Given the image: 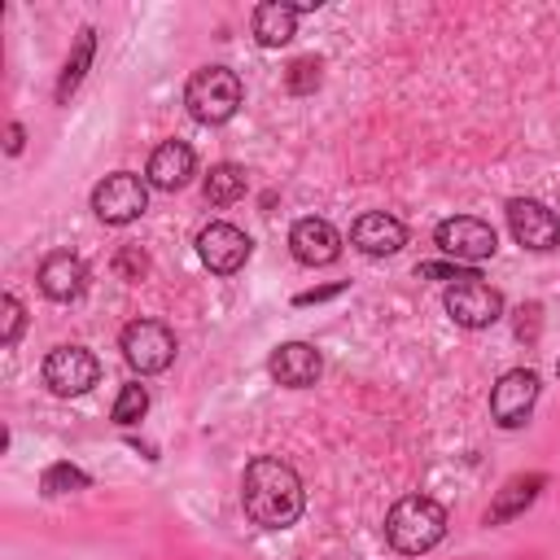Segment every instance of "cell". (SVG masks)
<instances>
[{
    "label": "cell",
    "instance_id": "6da1fadb",
    "mask_svg": "<svg viewBox=\"0 0 560 560\" xmlns=\"http://www.w3.org/2000/svg\"><path fill=\"white\" fill-rule=\"evenodd\" d=\"M302 477L276 459V455H258L245 464V477H241V508L254 525L262 529H289L298 516H302Z\"/></svg>",
    "mask_w": 560,
    "mask_h": 560
},
{
    "label": "cell",
    "instance_id": "7a4b0ae2",
    "mask_svg": "<svg viewBox=\"0 0 560 560\" xmlns=\"http://www.w3.org/2000/svg\"><path fill=\"white\" fill-rule=\"evenodd\" d=\"M442 534H446V512H442V503H433L424 494L398 499L385 516V538L402 556H424L429 547L442 542Z\"/></svg>",
    "mask_w": 560,
    "mask_h": 560
},
{
    "label": "cell",
    "instance_id": "3957f363",
    "mask_svg": "<svg viewBox=\"0 0 560 560\" xmlns=\"http://www.w3.org/2000/svg\"><path fill=\"white\" fill-rule=\"evenodd\" d=\"M184 105L206 127L228 122L241 109V79H236V70H228V66H201L188 79V88H184Z\"/></svg>",
    "mask_w": 560,
    "mask_h": 560
},
{
    "label": "cell",
    "instance_id": "277c9868",
    "mask_svg": "<svg viewBox=\"0 0 560 560\" xmlns=\"http://www.w3.org/2000/svg\"><path fill=\"white\" fill-rule=\"evenodd\" d=\"M92 210H96V219L109 223V228L136 223V219L149 210V179H140V175H131V171L105 175V179L92 188Z\"/></svg>",
    "mask_w": 560,
    "mask_h": 560
},
{
    "label": "cell",
    "instance_id": "5b68a950",
    "mask_svg": "<svg viewBox=\"0 0 560 560\" xmlns=\"http://www.w3.org/2000/svg\"><path fill=\"white\" fill-rule=\"evenodd\" d=\"M122 359L140 372V376H153V372H166L171 359H175V332L158 319H131L122 328Z\"/></svg>",
    "mask_w": 560,
    "mask_h": 560
},
{
    "label": "cell",
    "instance_id": "8992f818",
    "mask_svg": "<svg viewBox=\"0 0 560 560\" xmlns=\"http://www.w3.org/2000/svg\"><path fill=\"white\" fill-rule=\"evenodd\" d=\"M96 381H101V363H96L92 350H83V346H57V350H48V359H44V385L57 398H79Z\"/></svg>",
    "mask_w": 560,
    "mask_h": 560
},
{
    "label": "cell",
    "instance_id": "52a82bcc",
    "mask_svg": "<svg viewBox=\"0 0 560 560\" xmlns=\"http://www.w3.org/2000/svg\"><path fill=\"white\" fill-rule=\"evenodd\" d=\"M433 245L442 254H451L455 262H481L499 249V236L486 219H472V214H455V219H442L433 228Z\"/></svg>",
    "mask_w": 560,
    "mask_h": 560
},
{
    "label": "cell",
    "instance_id": "ba28073f",
    "mask_svg": "<svg viewBox=\"0 0 560 560\" xmlns=\"http://www.w3.org/2000/svg\"><path fill=\"white\" fill-rule=\"evenodd\" d=\"M446 315L459 324V328H490L499 315H503V293L490 289L477 271L468 280H455L446 289Z\"/></svg>",
    "mask_w": 560,
    "mask_h": 560
},
{
    "label": "cell",
    "instance_id": "9c48e42d",
    "mask_svg": "<svg viewBox=\"0 0 560 560\" xmlns=\"http://www.w3.org/2000/svg\"><path fill=\"white\" fill-rule=\"evenodd\" d=\"M534 398H538V372H529V368L503 372L499 385H494V394H490V416H494V424L521 429V424L529 420V411H534Z\"/></svg>",
    "mask_w": 560,
    "mask_h": 560
},
{
    "label": "cell",
    "instance_id": "30bf717a",
    "mask_svg": "<svg viewBox=\"0 0 560 560\" xmlns=\"http://www.w3.org/2000/svg\"><path fill=\"white\" fill-rule=\"evenodd\" d=\"M508 228H512L516 245L538 249V254L560 241V219H556V210H547V206L534 201V197H512V201H508Z\"/></svg>",
    "mask_w": 560,
    "mask_h": 560
},
{
    "label": "cell",
    "instance_id": "8fae6325",
    "mask_svg": "<svg viewBox=\"0 0 560 560\" xmlns=\"http://www.w3.org/2000/svg\"><path fill=\"white\" fill-rule=\"evenodd\" d=\"M249 236L236 228V223H210V228H201V236H197V258L214 271V276H232V271H241L245 267V258H249Z\"/></svg>",
    "mask_w": 560,
    "mask_h": 560
},
{
    "label": "cell",
    "instance_id": "7c38bea8",
    "mask_svg": "<svg viewBox=\"0 0 560 560\" xmlns=\"http://www.w3.org/2000/svg\"><path fill=\"white\" fill-rule=\"evenodd\" d=\"M289 249H293V258L306 262V267H328V262H337V254H341V236H337V228H332L328 219L306 214V219H298V223L289 228Z\"/></svg>",
    "mask_w": 560,
    "mask_h": 560
},
{
    "label": "cell",
    "instance_id": "4fadbf2b",
    "mask_svg": "<svg viewBox=\"0 0 560 560\" xmlns=\"http://www.w3.org/2000/svg\"><path fill=\"white\" fill-rule=\"evenodd\" d=\"M267 372H271V381H276V385L306 389V385H315V381H319L324 359H319V350H315L311 341H284V346H276V350H271Z\"/></svg>",
    "mask_w": 560,
    "mask_h": 560
},
{
    "label": "cell",
    "instance_id": "5bb4252c",
    "mask_svg": "<svg viewBox=\"0 0 560 560\" xmlns=\"http://www.w3.org/2000/svg\"><path fill=\"white\" fill-rule=\"evenodd\" d=\"M350 241H354V249H363L372 258H385V254H398L407 245V228L385 210H368V214L354 219Z\"/></svg>",
    "mask_w": 560,
    "mask_h": 560
},
{
    "label": "cell",
    "instance_id": "9a60e30c",
    "mask_svg": "<svg viewBox=\"0 0 560 560\" xmlns=\"http://www.w3.org/2000/svg\"><path fill=\"white\" fill-rule=\"evenodd\" d=\"M39 289H44V298H52V302H74L83 289H88V267L74 258V254H66V249H57V254H48L44 262H39Z\"/></svg>",
    "mask_w": 560,
    "mask_h": 560
},
{
    "label": "cell",
    "instance_id": "2e32d148",
    "mask_svg": "<svg viewBox=\"0 0 560 560\" xmlns=\"http://www.w3.org/2000/svg\"><path fill=\"white\" fill-rule=\"evenodd\" d=\"M192 166H197V158H192V149L184 140H162L153 149V158H149L144 179L153 188H162V192H175V188H184L192 179Z\"/></svg>",
    "mask_w": 560,
    "mask_h": 560
},
{
    "label": "cell",
    "instance_id": "e0dca14e",
    "mask_svg": "<svg viewBox=\"0 0 560 560\" xmlns=\"http://www.w3.org/2000/svg\"><path fill=\"white\" fill-rule=\"evenodd\" d=\"M249 26H254V39H258L262 48H280V44H289V39L298 35V4L262 0V4L254 9Z\"/></svg>",
    "mask_w": 560,
    "mask_h": 560
},
{
    "label": "cell",
    "instance_id": "ac0fdd59",
    "mask_svg": "<svg viewBox=\"0 0 560 560\" xmlns=\"http://www.w3.org/2000/svg\"><path fill=\"white\" fill-rule=\"evenodd\" d=\"M542 472H525V477H512L499 494H494V503L486 508V525H503V521H512V516H521L534 499H538V490H542Z\"/></svg>",
    "mask_w": 560,
    "mask_h": 560
},
{
    "label": "cell",
    "instance_id": "d6986e66",
    "mask_svg": "<svg viewBox=\"0 0 560 560\" xmlns=\"http://www.w3.org/2000/svg\"><path fill=\"white\" fill-rule=\"evenodd\" d=\"M245 188H249V175H245V166H236V162L210 166V175H206V184H201V192H206L210 206H232V201L245 197Z\"/></svg>",
    "mask_w": 560,
    "mask_h": 560
},
{
    "label": "cell",
    "instance_id": "ffe728a7",
    "mask_svg": "<svg viewBox=\"0 0 560 560\" xmlns=\"http://www.w3.org/2000/svg\"><path fill=\"white\" fill-rule=\"evenodd\" d=\"M92 52H96V31H92V26H79V35H74V52L66 57V70H61V79H57V101H61V105H66L70 92L83 83L88 66H92Z\"/></svg>",
    "mask_w": 560,
    "mask_h": 560
},
{
    "label": "cell",
    "instance_id": "44dd1931",
    "mask_svg": "<svg viewBox=\"0 0 560 560\" xmlns=\"http://www.w3.org/2000/svg\"><path fill=\"white\" fill-rule=\"evenodd\" d=\"M319 79H324L319 57H298V61H289V70H284V92H289V96H311V92L319 88Z\"/></svg>",
    "mask_w": 560,
    "mask_h": 560
},
{
    "label": "cell",
    "instance_id": "7402d4cb",
    "mask_svg": "<svg viewBox=\"0 0 560 560\" xmlns=\"http://www.w3.org/2000/svg\"><path fill=\"white\" fill-rule=\"evenodd\" d=\"M39 490H44V494H74V490H88V472H79L74 464H52V468H44Z\"/></svg>",
    "mask_w": 560,
    "mask_h": 560
},
{
    "label": "cell",
    "instance_id": "603a6c76",
    "mask_svg": "<svg viewBox=\"0 0 560 560\" xmlns=\"http://www.w3.org/2000/svg\"><path fill=\"white\" fill-rule=\"evenodd\" d=\"M144 411H149V394H144V385H136V381H131V385H122V389H118V398H114V411H109V416H114L118 424H136Z\"/></svg>",
    "mask_w": 560,
    "mask_h": 560
},
{
    "label": "cell",
    "instance_id": "cb8c5ba5",
    "mask_svg": "<svg viewBox=\"0 0 560 560\" xmlns=\"http://www.w3.org/2000/svg\"><path fill=\"white\" fill-rule=\"evenodd\" d=\"M22 332V302L13 293L0 298V346H13Z\"/></svg>",
    "mask_w": 560,
    "mask_h": 560
},
{
    "label": "cell",
    "instance_id": "d4e9b609",
    "mask_svg": "<svg viewBox=\"0 0 560 560\" xmlns=\"http://www.w3.org/2000/svg\"><path fill=\"white\" fill-rule=\"evenodd\" d=\"M114 271H118L122 280H140V276L149 271V258H144L140 249H131V245H127V249H118V258H114Z\"/></svg>",
    "mask_w": 560,
    "mask_h": 560
},
{
    "label": "cell",
    "instance_id": "484cf974",
    "mask_svg": "<svg viewBox=\"0 0 560 560\" xmlns=\"http://www.w3.org/2000/svg\"><path fill=\"white\" fill-rule=\"evenodd\" d=\"M416 276H429V280H468L472 271H459V267H451V262H420Z\"/></svg>",
    "mask_w": 560,
    "mask_h": 560
},
{
    "label": "cell",
    "instance_id": "4316f807",
    "mask_svg": "<svg viewBox=\"0 0 560 560\" xmlns=\"http://www.w3.org/2000/svg\"><path fill=\"white\" fill-rule=\"evenodd\" d=\"M22 140H26L22 122H9V131H4V149H9V153H22Z\"/></svg>",
    "mask_w": 560,
    "mask_h": 560
},
{
    "label": "cell",
    "instance_id": "83f0119b",
    "mask_svg": "<svg viewBox=\"0 0 560 560\" xmlns=\"http://www.w3.org/2000/svg\"><path fill=\"white\" fill-rule=\"evenodd\" d=\"M332 293H341V284H332V289H315V293H298L293 302H298V306H311V302H324V298H332Z\"/></svg>",
    "mask_w": 560,
    "mask_h": 560
},
{
    "label": "cell",
    "instance_id": "f1b7e54d",
    "mask_svg": "<svg viewBox=\"0 0 560 560\" xmlns=\"http://www.w3.org/2000/svg\"><path fill=\"white\" fill-rule=\"evenodd\" d=\"M556 372H560V363H556Z\"/></svg>",
    "mask_w": 560,
    "mask_h": 560
}]
</instances>
